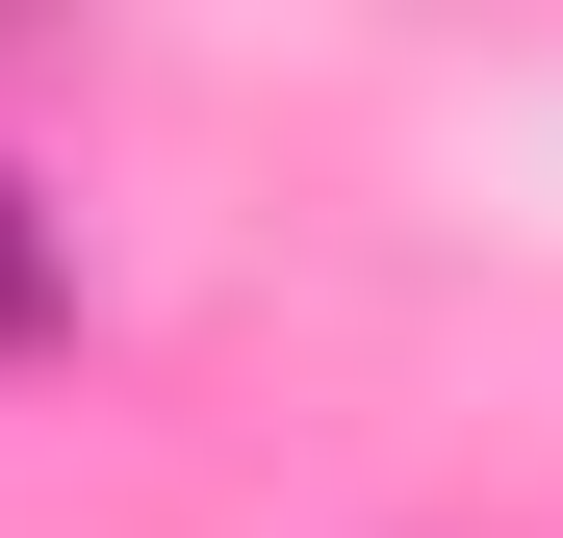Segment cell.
<instances>
[{"mask_svg":"<svg viewBox=\"0 0 563 538\" xmlns=\"http://www.w3.org/2000/svg\"><path fill=\"white\" fill-rule=\"evenodd\" d=\"M26 333H52V206L0 179V359H26Z\"/></svg>","mask_w":563,"mask_h":538,"instance_id":"cell-1","label":"cell"}]
</instances>
